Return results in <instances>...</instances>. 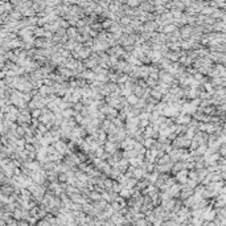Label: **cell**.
Segmentation results:
<instances>
[{
	"mask_svg": "<svg viewBox=\"0 0 226 226\" xmlns=\"http://www.w3.org/2000/svg\"><path fill=\"white\" fill-rule=\"evenodd\" d=\"M123 188V185L120 183H118L116 180H113V184H111V189L110 190H113V192H116V193H119V190Z\"/></svg>",
	"mask_w": 226,
	"mask_h": 226,
	"instance_id": "30bf717a",
	"label": "cell"
},
{
	"mask_svg": "<svg viewBox=\"0 0 226 226\" xmlns=\"http://www.w3.org/2000/svg\"><path fill=\"white\" fill-rule=\"evenodd\" d=\"M32 115H33V116H39V115H41V111H40L39 109H33V113H32Z\"/></svg>",
	"mask_w": 226,
	"mask_h": 226,
	"instance_id": "9a60e30c",
	"label": "cell"
},
{
	"mask_svg": "<svg viewBox=\"0 0 226 226\" xmlns=\"http://www.w3.org/2000/svg\"><path fill=\"white\" fill-rule=\"evenodd\" d=\"M173 74H171L168 70H165V69H160L159 70V81L164 82V84L169 85L172 81H173Z\"/></svg>",
	"mask_w": 226,
	"mask_h": 226,
	"instance_id": "6da1fadb",
	"label": "cell"
},
{
	"mask_svg": "<svg viewBox=\"0 0 226 226\" xmlns=\"http://www.w3.org/2000/svg\"><path fill=\"white\" fill-rule=\"evenodd\" d=\"M155 142H156V139L154 138H144V140H143V147L144 148H152L154 147V144H155Z\"/></svg>",
	"mask_w": 226,
	"mask_h": 226,
	"instance_id": "ba28073f",
	"label": "cell"
},
{
	"mask_svg": "<svg viewBox=\"0 0 226 226\" xmlns=\"http://www.w3.org/2000/svg\"><path fill=\"white\" fill-rule=\"evenodd\" d=\"M102 147H103V149L106 152H109V154H114L116 149H119V143H113V142L106 140L102 144Z\"/></svg>",
	"mask_w": 226,
	"mask_h": 226,
	"instance_id": "7a4b0ae2",
	"label": "cell"
},
{
	"mask_svg": "<svg viewBox=\"0 0 226 226\" xmlns=\"http://www.w3.org/2000/svg\"><path fill=\"white\" fill-rule=\"evenodd\" d=\"M189 32H190L189 28H185V29H183V31H181V34H183V37H188V34H189Z\"/></svg>",
	"mask_w": 226,
	"mask_h": 226,
	"instance_id": "5bb4252c",
	"label": "cell"
},
{
	"mask_svg": "<svg viewBox=\"0 0 226 226\" xmlns=\"http://www.w3.org/2000/svg\"><path fill=\"white\" fill-rule=\"evenodd\" d=\"M169 49L171 50H180V44H176V43H173V44H169Z\"/></svg>",
	"mask_w": 226,
	"mask_h": 226,
	"instance_id": "4fadbf2b",
	"label": "cell"
},
{
	"mask_svg": "<svg viewBox=\"0 0 226 226\" xmlns=\"http://www.w3.org/2000/svg\"><path fill=\"white\" fill-rule=\"evenodd\" d=\"M196 172H197V181H198V183H201L204 177H205L206 175L209 173L208 169H206L205 167H204V168H200V169H196Z\"/></svg>",
	"mask_w": 226,
	"mask_h": 226,
	"instance_id": "5b68a950",
	"label": "cell"
},
{
	"mask_svg": "<svg viewBox=\"0 0 226 226\" xmlns=\"http://www.w3.org/2000/svg\"><path fill=\"white\" fill-rule=\"evenodd\" d=\"M126 99H127V102H128V104H135L136 102H138L139 98L136 97L135 94H132V93H131V94H128V95H127V97H126Z\"/></svg>",
	"mask_w": 226,
	"mask_h": 226,
	"instance_id": "8fae6325",
	"label": "cell"
},
{
	"mask_svg": "<svg viewBox=\"0 0 226 226\" xmlns=\"http://www.w3.org/2000/svg\"><path fill=\"white\" fill-rule=\"evenodd\" d=\"M156 164H167V163H171V157H169V155L165 152V154L163 156H160V157H157L156 159Z\"/></svg>",
	"mask_w": 226,
	"mask_h": 226,
	"instance_id": "52a82bcc",
	"label": "cell"
},
{
	"mask_svg": "<svg viewBox=\"0 0 226 226\" xmlns=\"http://www.w3.org/2000/svg\"><path fill=\"white\" fill-rule=\"evenodd\" d=\"M173 176H175V179H176V183L184 184L186 181V179H188V169L186 168H184V169L179 171L177 173H175Z\"/></svg>",
	"mask_w": 226,
	"mask_h": 226,
	"instance_id": "3957f363",
	"label": "cell"
},
{
	"mask_svg": "<svg viewBox=\"0 0 226 226\" xmlns=\"http://www.w3.org/2000/svg\"><path fill=\"white\" fill-rule=\"evenodd\" d=\"M34 44H36L39 48H45L46 46V41L45 40H37V41H34Z\"/></svg>",
	"mask_w": 226,
	"mask_h": 226,
	"instance_id": "7c38bea8",
	"label": "cell"
},
{
	"mask_svg": "<svg viewBox=\"0 0 226 226\" xmlns=\"http://www.w3.org/2000/svg\"><path fill=\"white\" fill-rule=\"evenodd\" d=\"M209 82L212 84L213 87H216V86H225V77H213L209 79Z\"/></svg>",
	"mask_w": 226,
	"mask_h": 226,
	"instance_id": "277c9868",
	"label": "cell"
},
{
	"mask_svg": "<svg viewBox=\"0 0 226 226\" xmlns=\"http://www.w3.org/2000/svg\"><path fill=\"white\" fill-rule=\"evenodd\" d=\"M144 91H145V89H143L142 86H139V85H134V87H132V94H135L138 98H140L143 94H144Z\"/></svg>",
	"mask_w": 226,
	"mask_h": 226,
	"instance_id": "8992f818",
	"label": "cell"
},
{
	"mask_svg": "<svg viewBox=\"0 0 226 226\" xmlns=\"http://www.w3.org/2000/svg\"><path fill=\"white\" fill-rule=\"evenodd\" d=\"M68 173L66 172H58L57 173V181L58 183H68Z\"/></svg>",
	"mask_w": 226,
	"mask_h": 226,
	"instance_id": "9c48e42d",
	"label": "cell"
}]
</instances>
